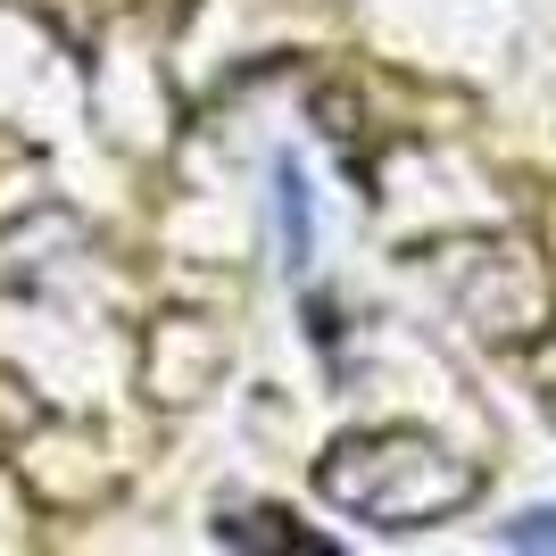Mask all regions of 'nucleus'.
<instances>
[{"label":"nucleus","mask_w":556,"mask_h":556,"mask_svg":"<svg viewBox=\"0 0 556 556\" xmlns=\"http://www.w3.org/2000/svg\"><path fill=\"white\" fill-rule=\"evenodd\" d=\"M325 498L407 532V523H432L473 498V465L448 457L441 441H416V432H374V441H341L325 457Z\"/></svg>","instance_id":"1"}]
</instances>
